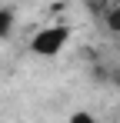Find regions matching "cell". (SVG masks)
<instances>
[{
	"label": "cell",
	"mask_w": 120,
	"mask_h": 123,
	"mask_svg": "<svg viewBox=\"0 0 120 123\" xmlns=\"http://www.w3.org/2000/svg\"><path fill=\"white\" fill-rule=\"evenodd\" d=\"M67 40H70V30L67 27H43V30H37L33 33V40H30V50L37 53V57H57L60 50L67 47Z\"/></svg>",
	"instance_id": "1"
},
{
	"label": "cell",
	"mask_w": 120,
	"mask_h": 123,
	"mask_svg": "<svg viewBox=\"0 0 120 123\" xmlns=\"http://www.w3.org/2000/svg\"><path fill=\"white\" fill-rule=\"evenodd\" d=\"M107 27H110L113 33H120V7H110V10H107Z\"/></svg>",
	"instance_id": "2"
},
{
	"label": "cell",
	"mask_w": 120,
	"mask_h": 123,
	"mask_svg": "<svg viewBox=\"0 0 120 123\" xmlns=\"http://www.w3.org/2000/svg\"><path fill=\"white\" fill-rule=\"evenodd\" d=\"M10 27H13V17H10L7 10H0V40H3V37L10 33Z\"/></svg>",
	"instance_id": "3"
},
{
	"label": "cell",
	"mask_w": 120,
	"mask_h": 123,
	"mask_svg": "<svg viewBox=\"0 0 120 123\" xmlns=\"http://www.w3.org/2000/svg\"><path fill=\"white\" fill-rule=\"evenodd\" d=\"M67 123H97V120H93L90 113H73V117H70Z\"/></svg>",
	"instance_id": "4"
}]
</instances>
